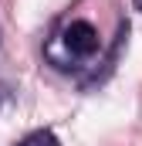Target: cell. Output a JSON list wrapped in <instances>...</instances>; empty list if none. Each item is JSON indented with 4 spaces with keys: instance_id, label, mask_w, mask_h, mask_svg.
<instances>
[{
    "instance_id": "1",
    "label": "cell",
    "mask_w": 142,
    "mask_h": 146,
    "mask_svg": "<svg viewBox=\"0 0 142 146\" xmlns=\"http://www.w3.org/2000/svg\"><path fill=\"white\" fill-rule=\"evenodd\" d=\"M61 41H64L71 58H91L102 48L95 24H88V21H71L68 27H64V34H61Z\"/></svg>"
},
{
    "instance_id": "2",
    "label": "cell",
    "mask_w": 142,
    "mask_h": 146,
    "mask_svg": "<svg viewBox=\"0 0 142 146\" xmlns=\"http://www.w3.org/2000/svg\"><path fill=\"white\" fill-rule=\"evenodd\" d=\"M17 146H61V143H58V136H54L51 129H37L31 136H24Z\"/></svg>"
},
{
    "instance_id": "3",
    "label": "cell",
    "mask_w": 142,
    "mask_h": 146,
    "mask_svg": "<svg viewBox=\"0 0 142 146\" xmlns=\"http://www.w3.org/2000/svg\"><path fill=\"white\" fill-rule=\"evenodd\" d=\"M132 3H135V10H142V0H132Z\"/></svg>"
}]
</instances>
